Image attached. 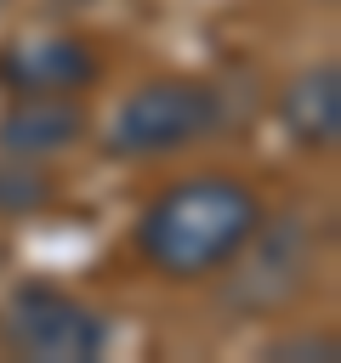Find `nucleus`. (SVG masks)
<instances>
[{"label": "nucleus", "instance_id": "f257e3e1", "mask_svg": "<svg viewBox=\"0 0 341 363\" xmlns=\"http://www.w3.org/2000/svg\"><path fill=\"white\" fill-rule=\"evenodd\" d=\"M256 227H261V204L244 182L199 176L148 204V216L136 221V244L159 272L205 278L222 261H233L256 238Z\"/></svg>", "mask_w": 341, "mask_h": 363}, {"label": "nucleus", "instance_id": "f03ea898", "mask_svg": "<svg viewBox=\"0 0 341 363\" xmlns=\"http://www.w3.org/2000/svg\"><path fill=\"white\" fill-rule=\"evenodd\" d=\"M6 340L23 357H45V363H91L108 340L102 318L45 284H23L6 301Z\"/></svg>", "mask_w": 341, "mask_h": 363}, {"label": "nucleus", "instance_id": "7ed1b4c3", "mask_svg": "<svg viewBox=\"0 0 341 363\" xmlns=\"http://www.w3.org/2000/svg\"><path fill=\"white\" fill-rule=\"evenodd\" d=\"M210 125H216V96L205 85L159 79V85H142L136 96L119 102L108 147L114 153H170V147L205 136Z\"/></svg>", "mask_w": 341, "mask_h": 363}, {"label": "nucleus", "instance_id": "20e7f679", "mask_svg": "<svg viewBox=\"0 0 341 363\" xmlns=\"http://www.w3.org/2000/svg\"><path fill=\"white\" fill-rule=\"evenodd\" d=\"M91 74L97 62L80 40H17L0 57V79L23 96H63V91H80Z\"/></svg>", "mask_w": 341, "mask_h": 363}, {"label": "nucleus", "instance_id": "39448f33", "mask_svg": "<svg viewBox=\"0 0 341 363\" xmlns=\"http://www.w3.org/2000/svg\"><path fill=\"white\" fill-rule=\"evenodd\" d=\"M284 125L296 142L307 147H330L335 130H341V91H335V68H313L301 74L290 91H284Z\"/></svg>", "mask_w": 341, "mask_h": 363}, {"label": "nucleus", "instance_id": "423d86ee", "mask_svg": "<svg viewBox=\"0 0 341 363\" xmlns=\"http://www.w3.org/2000/svg\"><path fill=\"white\" fill-rule=\"evenodd\" d=\"M80 130H85L80 108H68L57 96H28L0 119V142L11 153H51V147H68Z\"/></svg>", "mask_w": 341, "mask_h": 363}, {"label": "nucleus", "instance_id": "0eeeda50", "mask_svg": "<svg viewBox=\"0 0 341 363\" xmlns=\"http://www.w3.org/2000/svg\"><path fill=\"white\" fill-rule=\"evenodd\" d=\"M45 199V176L34 170H0V210H34Z\"/></svg>", "mask_w": 341, "mask_h": 363}, {"label": "nucleus", "instance_id": "6e6552de", "mask_svg": "<svg viewBox=\"0 0 341 363\" xmlns=\"http://www.w3.org/2000/svg\"><path fill=\"white\" fill-rule=\"evenodd\" d=\"M267 357H324L330 363L335 357V340H313V335L307 340H278V346H267Z\"/></svg>", "mask_w": 341, "mask_h": 363}]
</instances>
